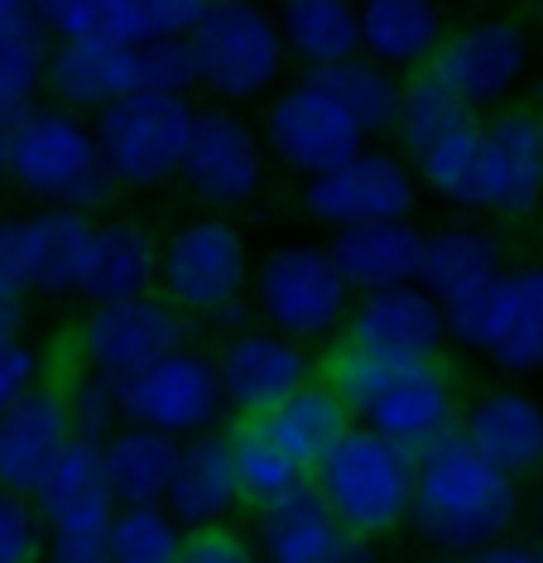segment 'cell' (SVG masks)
<instances>
[{"mask_svg":"<svg viewBox=\"0 0 543 563\" xmlns=\"http://www.w3.org/2000/svg\"><path fill=\"white\" fill-rule=\"evenodd\" d=\"M184 563H245L251 559V544L241 540L236 530H226L222 520L217 525H192L184 530Z\"/></svg>","mask_w":543,"mask_h":563,"instance_id":"cell-44","label":"cell"},{"mask_svg":"<svg viewBox=\"0 0 543 563\" xmlns=\"http://www.w3.org/2000/svg\"><path fill=\"white\" fill-rule=\"evenodd\" d=\"M261 544L275 563H346L370 554V540L352 534L332 516L318 486H303L299 496L261 510Z\"/></svg>","mask_w":543,"mask_h":563,"instance_id":"cell-25","label":"cell"},{"mask_svg":"<svg viewBox=\"0 0 543 563\" xmlns=\"http://www.w3.org/2000/svg\"><path fill=\"white\" fill-rule=\"evenodd\" d=\"M164 506L174 510L184 530H192V525H217L241 506V482H236L226 433L198 429V433H188V439H178L174 477L164 486Z\"/></svg>","mask_w":543,"mask_h":563,"instance_id":"cell-23","label":"cell"},{"mask_svg":"<svg viewBox=\"0 0 543 563\" xmlns=\"http://www.w3.org/2000/svg\"><path fill=\"white\" fill-rule=\"evenodd\" d=\"M337 332L346 338V347L395 356V362H437V352L447 342L443 309L419 279L366 289L356 299V309H346Z\"/></svg>","mask_w":543,"mask_h":563,"instance_id":"cell-14","label":"cell"},{"mask_svg":"<svg viewBox=\"0 0 543 563\" xmlns=\"http://www.w3.org/2000/svg\"><path fill=\"white\" fill-rule=\"evenodd\" d=\"M255 419L269 429V439H275L293 463L303 472H313L322 463V453L352 424V409L342 405V395L332 390L328 380H322V386L318 380H303L299 390H289L275 409H265V415H255Z\"/></svg>","mask_w":543,"mask_h":563,"instance_id":"cell-30","label":"cell"},{"mask_svg":"<svg viewBox=\"0 0 543 563\" xmlns=\"http://www.w3.org/2000/svg\"><path fill=\"white\" fill-rule=\"evenodd\" d=\"M486 174L481 208L500 217H524L543 202V117L524 107H506L481 121Z\"/></svg>","mask_w":543,"mask_h":563,"instance_id":"cell-18","label":"cell"},{"mask_svg":"<svg viewBox=\"0 0 543 563\" xmlns=\"http://www.w3.org/2000/svg\"><path fill=\"white\" fill-rule=\"evenodd\" d=\"M539 510H543V472H539Z\"/></svg>","mask_w":543,"mask_h":563,"instance_id":"cell-51","label":"cell"},{"mask_svg":"<svg viewBox=\"0 0 543 563\" xmlns=\"http://www.w3.org/2000/svg\"><path fill=\"white\" fill-rule=\"evenodd\" d=\"M44 554V516L34 496L0 486V563H30Z\"/></svg>","mask_w":543,"mask_h":563,"instance_id":"cell-41","label":"cell"},{"mask_svg":"<svg viewBox=\"0 0 543 563\" xmlns=\"http://www.w3.org/2000/svg\"><path fill=\"white\" fill-rule=\"evenodd\" d=\"M409 525L437 549L481 554L520 525V482L447 429L413 453Z\"/></svg>","mask_w":543,"mask_h":563,"instance_id":"cell-1","label":"cell"},{"mask_svg":"<svg viewBox=\"0 0 543 563\" xmlns=\"http://www.w3.org/2000/svg\"><path fill=\"white\" fill-rule=\"evenodd\" d=\"M500 241L481 232V227H447V232L423 236L419 251V285L437 299L443 309L447 342L481 352L486 338V313L490 294L500 279Z\"/></svg>","mask_w":543,"mask_h":563,"instance_id":"cell-10","label":"cell"},{"mask_svg":"<svg viewBox=\"0 0 543 563\" xmlns=\"http://www.w3.org/2000/svg\"><path fill=\"white\" fill-rule=\"evenodd\" d=\"M24 15H30V5H24V0H0V24L24 20Z\"/></svg>","mask_w":543,"mask_h":563,"instance_id":"cell-50","label":"cell"},{"mask_svg":"<svg viewBox=\"0 0 543 563\" xmlns=\"http://www.w3.org/2000/svg\"><path fill=\"white\" fill-rule=\"evenodd\" d=\"M366 140L370 135L352 121V111L313 78L284 87L265 111V145L275 150L284 169H293L299 178L328 174L332 164L352 159Z\"/></svg>","mask_w":543,"mask_h":563,"instance_id":"cell-13","label":"cell"},{"mask_svg":"<svg viewBox=\"0 0 543 563\" xmlns=\"http://www.w3.org/2000/svg\"><path fill=\"white\" fill-rule=\"evenodd\" d=\"M154 285H159V241L140 222H101L92 232V255H87L77 294H87L92 303H111L154 294Z\"/></svg>","mask_w":543,"mask_h":563,"instance_id":"cell-28","label":"cell"},{"mask_svg":"<svg viewBox=\"0 0 543 563\" xmlns=\"http://www.w3.org/2000/svg\"><path fill=\"white\" fill-rule=\"evenodd\" d=\"M481 352L510 376H539L543 371V265L500 271Z\"/></svg>","mask_w":543,"mask_h":563,"instance_id":"cell-26","label":"cell"},{"mask_svg":"<svg viewBox=\"0 0 543 563\" xmlns=\"http://www.w3.org/2000/svg\"><path fill=\"white\" fill-rule=\"evenodd\" d=\"M20 121H24V111H15V107H0V174H5V164H10V150H15Z\"/></svg>","mask_w":543,"mask_h":563,"instance_id":"cell-49","label":"cell"},{"mask_svg":"<svg viewBox=\"0 0 543 563\" xmlns=\"http://www.w3.org/2000/svg\"><path fill=\"white\" fill-rule=\"evenodd\" d=\"M0 289H24V265H20V236H15V217H0Z\"/></svg>","mask_w":543,"mask_h":563,"instance_id":"cell-47","label":"cell"},{"mask_svg":"<svg viewBox=\"0 0 543 563\" xmlns=\"http://www.w3.org/2000/svg\"><path fill=\"white\" fill-rule=\"evenodd\" d=\"M419 208V174L390 150L361 145L352 159L332 164L328 174H313L303 188V212L322 227H356L385 222V217H413Z\"/></svg>","mask_w":543,"mask_h":563,"instance_id":"cell-12","label":"cell"},{"mask_svg":"<svg viewBox=\"0 0 543 563\" xmlns=\"http://www.w3.org/2000/svg\"><path fill=\"white\" fill-rule=\"evenodd\" d=\"M226 439H231V463H236V482H241V501H251L255 510H269L289 501V496H299L303 486H313V472L293 463L255 415H241V424Z\"/></svg>","mask_w":543,"mask_h":563,"instance_id":"cell-33","label":"cell"},{"mask_svg":"<svg viewBox=\"0 0 543 563\" xmlns=\"http://www.w3.org/2000/svg\"><path fill=\"white\" fill-rule=\"evenodd\" d=\"M34 24L48 40H77V34H97V0H24Z\"/></svg>","mask_w":543,"mask_h":563,"instance_id":"cell-43","label":"cell"},{"mask_svg":"<svg viewBox=\"0 0 543 563\" xmlns=\"http://www.w3.org/2000/svg\"><path fill=\"white\" fill-rule=\"evenodd\" d=\"M92 212L77 208H38L30 217H15V236H20V265H24V289L34 294H77L92 255Z\"/></svg>","mask_w":543,"mask_h":563,"instance_id":"cell-21","label":"cell"},{"mask_svg":"<svg viewBox=\"0 0 543 563\" xmlns=\"http://www.w3.org/2000/svg\"><path fill=\"white\" fill-rule=\"evenodd\" d=\"M115 380V400H121L125 424H145L174 439H188L198 429H212L222 419V380H217V356L192 352V347H169L140 371H125Z\"/></svg>","mask_w":543,"mask_h":563,"instance_id":"cell-9","label":"cell"},{"mask_svg":"<svg viewBox=\"0 0 543 563\" xmlns=\"http://www.w3.org/2000/svg\"><path fill=\"white\" fill-rule=\"evenodd\" d=\"M140 87H149V92H174V97H188L192 87H198V54H192L188 34L140 44Z\"/></svg>","mask_w":543,"mask_h":563,"instance_id":"cell-40","label":"cell"},{"mask_svg":"<svg viewBox=\"0 0 543 563\" xmlns=\"http://www.w3.org/2000/svg\"><path fill=\"white\" fill-rule=\"evenodd\" d=\"M24 318H30V303L15 289H0V338H20Z\"/></svg>","mask_w":543,"mask_h":563,"instance_id":"cell-48","label":"cell"},{"mask_svg":"<svg viewBox=\"0 0 543 563\" xmlns=\"http://www.w3.org/2000/svg\"><path fill=\"white\" fill-rule=\"evenodd\" d=\"M68 405H73V429H77V433L107 439V433L121 424V400H115V380H111V376H97V371L68 395Z\"/></svg>","mask_w":543,"mask_h":563,"instance_id":"cell-42","label":"cell"},{"mask_svg":"<svg viewBox=\"0 0 543 563\" xmlns=\"http://www.w3.org/2000/svg\"><path fill=\"white\" fill-rule=\"evenodd\" d=\"M188 40L198 54V87L217 101L269 97L289 68L279 24L255 0H207Z\"/></svg>","mask_w":543,"mask_h":563,"instance_id":"cell-5","label":"cell"},{"mask_svg":"<svg viewBox=\"0 0 543 563\" xmlns=\"http://www.w3.org/2000/svg\"><path fill=\"white\" fill-rule=\"evenodd\" d=\"M245 279H251V251L222 217H198L159 246V285L178 313H198L226 328L241 323Z\"/></svg>","mask_w":543,"mask_h":563,"instance_id":"cell-6","label":"cell"},{"mask_svg":"<svg viewBox=\"0 0 543 563\" xmlns=\"http://www.w3.org/2000/svg\"><path fill=\"white\" fill-rule=\"evenodd\" d=\"M111 525H77V530H48V554L63 563H111Z\"/></svg>","mask_w":543,"mask_h":563,"instance_id":"cell-45","label":"cell"},{"mask_svg":"<svg viewBox=\"0 0 543 563\" xmlns=\"http://www.w3.org/2000/svg\"><path fill=\"white\" fill-rule=\"evenodd\" d=\"M313 376L303 342L279 328H241L217 352V380H222V400L236 415H265L289 390H299Z\"/></svg>","mask_w":543,"mask_h":563,"instance_id":"cell-17","label":"cell"},{"mask_svg":"<svg viewBox=\"0 0 543 563\" xmlns=\"http://www.w3.org/2000/svg\"><path fill=\"white\" fill-rule=\"evenodd\" d=\"M5 178L48 208L101 212L115 198V178L97 145V131L68 107L24 111Z\"/></svg>","mask_w":543,"mask_h":563,"instance_id":"cell-3","label":"cell"},{"mask_svg":"<svg viewBox=\"0 0 543 563\" xmlns=\"http://www.w3.org/2000/svg\"><path fill=\"white\" fill-rule=\"evenodd\" d=\"M174 457L178 439L145 424H115L101 439V463H107V486L115 496V506L131 501H164V486L174 477Z\"/></svg>","mask_w":543,"mask_h":563,"instance_id":"cell-32","label":"cell"},{"mask_svg":"<svg viewBox=\"0 0 543 563\" xmlns=\"http://www.w3.org/2000/svg\"><path fill=\"white\" fill-rule=\"evenodd\" d=\"M275 24L289 63H303L308 73L361 54L356 0H279Z\"/></svg>","mask_w":543,"mask_h":563,"instance_id":"cell-31","label":"cell"},{"mask_svg":"<svg viewBox=\"0 0 543 563\" xmlns=\"http://www.w3.org/2000/svg\"><path fill=\"white\" fill-rule=\"evenodd\" d=\"M361 54L385 68H423L443 44L437 0H361Z\"/></svg>","mask_w":543,"mask_h":563,"instance_id":"cell-29","label":"cell"},{"mask_svg":"<svg viewBox=\"0 0 543 563\" xmlns=\"http://www.w3.org/2000/svg\"><path fill=\"white\" fill-rule=\"evenodd\" d=\"M251 299L265 328H279L299 342H318L342 328L346 309H352V285L328 246H279L255 271Z\"/></svg>","mask_w":543,"mask_h":563,"instance_id":"cell-8","label":"cell"},{"mask_svg":"<svg viewBox=\"0 0 543 563\" xmlns=\"http://www.w3.org/2000/svg\"><path fill=\"white\" fill-rule=\"evenodd\" d=\"M34 371H38V356L24 338H0V415L20 400L24 390L34 386Z\"/></svg>","mask_w":543,"mask_h":563,"instance_id":"cell-46","label":"cell"},{"mask_svg":"<svg viewBox=\"0 0 543 563\" xmlns=\"http://www.w3.org/2000/svg\"><path fill=\"white\" fill-rule=\"evenodd\" d=\"M184 338H188L184 313L169 299L135 294V299L97 303L77 342H82V356L97 376H125V371H140L154 356L178 347Z\"/></svg>","mask_w":543,"mask_h":563,"instance_id":"cell-16","label":"cell"},{"mask_svg":"<svg viewBox=\"0 0 543 563\" xmlns=\"http://www.w3.org/2000/svg\"><path fill=\"white\" fill-rule=\"evenodd\" d=\"M34 506L48 530H77V525H111L115 496L107 486V463H101V439L77 433L58 448L54 467L34 486Z\"/></svg>","mask_w":543,"mask_h":563,"instance_id":"cell-24","label":"cell"},{"mask_svg":"<svg viewBox=\"0 0 543 563\" xmlns=\"http://www.w3.org/2000/svg\"><path fill=\"white\" fill-rule=\"evenodd\" d=\"M44 87L68 111H101L107 101L140 92V44H121L111 34H77L48 48Z\"/></svg>","mask_w":543,"mask_h":563,"instance_id":"cell-19","label":"cell"},{"mask_svg":"<svg viewBox=\"0 0 543 563\" xmlns=\"http://www.w3.org/2000/svg\"><path fill=\"white\" fill-rule=\"evenodd\" d=\"M457 433L514 482H529L543 472V405L534 395L490 390L467 409Z\"/></svg>","mask_w":543,"mask_h":563,"instance_id":"cell-22","label":"cell"},{"mask_svg":"<svg viewBox=\"0 0 543 563\" xmlns=\"http://www.w3.org/2000/svg\"><path fill=\"white\" fill-rule=\"evenodd\" d=\"M73 439V405L54 386H30L0 415V486L34 496L58 448Z\"/></svg>","mask_w":543,"mask_h":563,"instance_id":"cell-20","label":"cell"},{"mask_svg":"<svg viewBox=\"0 0 543 563\" xmlns=\"http://www.w3.org/2000/svg\"><path fill=\"white\" fill-rule=\"evenodd\" d=\"M308 78H313L318 87H328V92L352 111V121L366 135H380V131L395 125L399 82H395V68H385V63H375L366 54H352L342 63H328V68H313Z\"/></svg>","mask_w":543,"mask_h":563,"instance_id":"cell-35","label":"cell"},{"mask_svg":"<svg viewBox=\"0 0 543 563\" xmlns=\"http://www.w3.org/2000/svg\"><path fill=\"white\" fill-rule=\"evenodd\" d=\"M419 159V184L429 188L433 198L452 202V208H467L476 212L481 208V174H486V135H481V121H462L457 131H447L443 140H433Z\"/></svg>","mask_w":543,"mask_h":563,"instance_id":"cell-34","label":"cell"},{"mask_svg":"<svg viewBox=\"0 0 543 563\" xmlns=\"http://www.w3.org/2000/svg\"><path fill=\"white\" fill-rule=\"evenodd\" d=\"M207 0H97V34L121 44L178 40L198 24Z\"/></svg>","mask_w":543,"mask_h":563,"instance_id":"cell-38","label":"cell"},{"mask_svg":"<svg viewBox=\"0 0 543 563\" xmlns=\"http://www.w3.org/2000/svg\"><path fill=\"white\" fill-rule=\"evenodd\" d=\"M92 131L115 188H159L178 178V159H184L192 131V107L188 97L140 87V92L107 101Z\"/></svg>","mask_w":543,"mask_h":563,"instance_id":"cell-7","label":"cell"},{"mask_svg":"<svg viewBox=\"0 0 543 563\" xmlns=\"http://www.w3.org/2000/svg\"><path fill=\"white\" fill-rule=\"evenodd\" d=\"M111 563H178L184 525L164 501H131L111 516Z\"/></svg>","mask_w":543,"mask_h":563,"instance_id":"cell-37","label":"cell"},{"mask_svg":"<svg viewBox=\"0 0 543 563\" xmlns=\"http://www.w3.org/2000/svg\"><path fill=\"white\" fill-rule=\"evenodd\" d=\"M328 251H332V261H337V271L346 275V285L356 294H366V289L419 279L423 232L409 222V217L356 222V227H337V236H332Z\"/></svg>","mask_w":543,"mask_h":563,"instance_id":"cell-27","label":"cell"},{"mask_svg":"<svg viewBox=\"0 0 543 563\" xmlns=\"http://www.w3.org/2000/svg\"><path fill=\"white\" fill-rule=\"evenodd\" d=\"M539 20H543V0H539Z\"/></svg>","mask_w":543,"mask_h":563,"instance_id":"cell-52","label":"cell"},{"mask_svg":"<svg viewBox=\"0 0 543 563\" xmlns=\"http://www.w3.org/2000/svg\"><path fill=\"white\" fill-rule=\"evenodd\" d=\"M48 68V34L34 24V15L0 24V107L30 111L44 92Z\"/></svg>","mask_w":543,"mask_h":563,"instance_id":"cell-39","label":"cell"},{"mask_svg":"<svg viewBox=\"0 0 543 563\" xmlns=\"http://www.w3.org/2000/svg\"><path fill=\"white\" fill-rule=\"evenodd\" d=\"M313 486L346 530L361 540H380L409 520L413 448L385 439L370 424H346V433L313 467Z\"/></svg>","mask_w":543,"mask_h":563,"instance_id":"cell-4","label":"cell"},{"mask_svg":"<svg viewBox=\"0 0 543 563\" xmlns=\"http://www.w3.org/2000/svg\"><path fill=\"white\" fill-rule=\"evenodd\" d=\"M476 107H467L447 82H437L433 73H419L399 87V107H395V125L405 155H423L433 140H443L447 131H457L462 121H472Z\"/></svg>","mask_w":543,"mask_h":563,"instance_id":"cell-36","label":"cell"},{"mask_svg":"<svg viewBox=\"0 0 543 563\" xmlns=\"http://www.w3.org/2000/svg\"><path fill=\"white\" fill-rule=\"evenodd\" d=\"M529 68V40L514 20H476L457 34H443L433 48L429 73L447 82L467 107H490L510 97V87Z\"/></svg>","mask_w":543,"mask_h":563,"instance_id":"cell-15","label":"cell"},{"mask_svg":"<svg viewBox=\"0 0 543 563\" xmlns=\"http://www.w3.org/2000/svg\"><path fill=\"white\" fill-rule=\"evenodd\" d=\"M328 386L342 395L352 419L413 453L437 433L457 429V395L437 362H395L342 342V352L328 362Z\"/></svg>","mask_w":543,"mask_h":563,"instance_id":"cell-2","label":"cell"},{"mask_svg":"<svg viewBox=\"0 0 543 563\" xmlns=\"http://www.w3.org/2000/svg\"><path fill=\"white\" fill-rule=\"evenodd\" d=\"M178 184L212 212L245 208L265 184V145L236 111H192Z\"/></svg>","mask_w":543,"mask_h":563,"instance_id":"cell-11","label":"cell"}]
</instances>
